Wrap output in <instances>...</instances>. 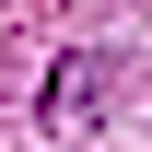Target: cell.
Here are the masks:
<instances>
[{
	"instance_id": "cell-1",
	"label": "cell",
	"mask_w": 152,
	"mask_h": 152,
	"mask_svg": "<svg viewBox=\"0 0 152 152\" xmlns=\"http://www.w3.org/2000/svg\"><path fill=\"white\" fill-rule=\"evenodd\" d=\"M94 82H105L94 58H70V70H58V105H47V117H70V129H82V117H94Z\"/></svg>"
}]
</instances>
